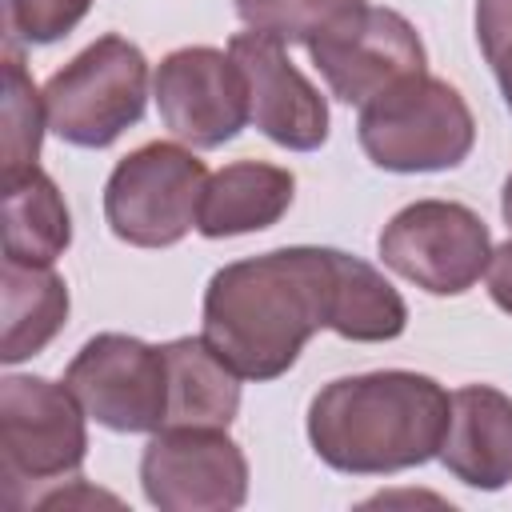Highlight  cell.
Instances as JSON below:
<instances>
[{"label":"cell","mask_w":512,"mask_h":512,"mask_svg":"<svg viewBox=\"0 0 512 512\" xmlns=\"http://www.w3.org/2000/svg\"><path fill=\"white\" fill-rule=\"evenodd\" d=\"M336 248L292 244L232 260L204 288V340L244 376H284L304 344L328 328Z\"/></svg>","instance_id":"obj_1"},{"label":"cell","mask_w":512,"mask_h":512,"mask_svg":"<svg viewBox=\"0 0 512 512\" xmlns=\"http://www.w3.org/2000/svg\"><path fill=\"white\" fill-rule=\"evenodd\" d=\"M452 396L440 380L380 368L328 380L308 404L312 452L348 476H392L440 456Z\"/></svg>","instance_id":"obj_2"},{"label":"cell","mask_w":512,"mask_h":512,"mask_svg":"<svg viewBox=\"0 0 512 512\" xmlns=\"http://www.w3.org/2000/svg\"><path fill=\"white\" fill-rule=\"evenodd\" d=\"M356 136L364 156L384 172H448L476 144L468 100L440 76H408L360 108Z\"/></svg>","instance_id":"obj_3"},{"label":"cell","mask_w":512,"mask_h":512,"mask_svg":"<svg viewBox=\"0 0 512 512\" xmlns=\"http://www.w3.org/2000/svg\"><path fill=\"white\" fill-rule=\"evenodd\" d=\"M148 104V60L144 52L108 32L56 68L44 84L48 132L72 148H108L132 124H140Z\"/></svg>","instance_id":"obj_4"},{"label":"cell","mask_w":512,"mask_h":512,"mask_svg":"<svg viewBox=\"0 0 512 512\" xmlns=\"http://www.w3.org/2000/svg\"><path fill=\"white\" fill-rule=\"evenodd\" d=\"M208 168L188 148L152 140L128 152L104 184V220L132 248H172L200 220Z\"/></svg>","instance_id":"obj_5"},{"label":"cell","mask_w":512,"mask_h":512,"mask_svg":"<svg viewBox=\"0 0 512 512\" xmlns=\"http://www.w3.org/2000/svg\"><path fill=\"white\" fill-rule=\"evenodd\" d=\"M84 408L72 388L48 376L0 380V456L8 500L20 484H48L76 476L88 456Z\"/></svg>","instance_id":"obj_6"},{"label":"cell","mask_w":512,"mask_h":512,"mask_svg":"<svg viewBox=\"0 0 512 512\" xmlns=\"http://www.w3.org/2000/svg\"><path fill=\"white\" fill-rule=\"evenodd\" d=\"M376 248L384 268L412 280L428 296H460L488 272L492 232L468 204L416 200L384 224Z\"/></svg>","instance_id":"obj_7"},{"label":"cell","mask_w":512,"mask_h":512,"mask_svg":"<svg viewBox=\"0 0 512 512\" xmlns=\"http://www.w3.org/2000/svg\"><path fill=\"white\" fill-rule=\"evenodd\" d=\"M64 384L88 412V420L108 432H160L168 416V360L164 344H144L140 336L100 332L72 364Z\"/></svg>","instance_id":"obj_8"},{"label":"cell","mask_w":512,"mask_h":512,"mask_svg":"<svg viewBox=\"0 0 512 512\" xmlns=\"http://www.w3.org/2000/svg\"><path fill=\"white\" fill-rule=\"evenodd\" d=\"M140 488L160 512H232L248 500V460L228 428H160L140 456Z\"/></svg>","instance_id":"obj_9"},{"label":"cell","mask_w":512,"mask_h":512,"mask_svg":"<svg viewBox=\"0 0 512 512\" xmlns=\"http://www.w3.org/2000/svg\"><path fill=\"white\" fill-rule=\"evenodd\" d=\"M152 96L164 128L192 148H220L240 136L248 120V84L232 52L188 44L160 60Z\"/></svg>","instance_id":"obj_10"},{"label":"cell","mask_w":512,"mask_h":512,"mask_svg":"<svg viewBox=\"0 0 512 512\" xmlns=\"http://www.w3.org/2000/svg\"><path fill=\"white\" fill-rule=\"evenodd\" d=\"M308 56L324 76L328 92L360 108L372 96L428 68L424 40L408 24V16H400L396 8H372V4H364L348 24H340L324 40L308 44Z\"/></svg>","instance_id":"obj_11"},{"label":"cell","mask_w":512,"mask_h":512,"mask_svg":"<svg viewBox=\"0 0 512 512\" xmlns=\"http://www.w3.org/2000/svg\"><path fill=\"white\" fill-rule=\"evenodd\" d=\"M228 52L248 84V120L288 152H316L328 140V104L288 60L284 44L260 32H236Z\"/></svg>","instance_id":"obj_12"},{"label":"cell","mask_w":512,"mask_h":512,"mask_svg":"<svg viewBox=\"0 0 512 512\" xmlns=\"http://www.w3.org/2000/svg\"><path fill=\"white\" fill-rule=\"evenodd\" d=\"M440 464L468 488L500 492L512 484V396L492 384H464L452 392Z\"/></svg>","instance_id":"obj_13"},{"label":"cell","mask_w":512,"mask_h":512,"mask_svg":"<svg viewBox=\"0 0 512 512\" xmlns=\"http://www.w3.org/2000/svg\"><path fill=\"white\" fill-rule=\"evenodd\" d=\"M296 196V176L280 164L264 160H236L208 176L196 232L208 240L244 236L272 228Z\"/></svg>","instance_id":"obj_14"},{"label":"cell","mask_w":512,"mask_h":512,"mask_svg":"<svg viewBox=\"0 0 512 512\" xmlns=\"http://www.w3.org/2000/svg\"><path fill=\"white\" fill-rule=\"evenodd\" d=\"M164 360H168L164 428H228L236 420L244 376L204 336L168 340Z\"/></svg>","instance_id":"obj_15"},{"label":"cell","mask_w":512,"mask_h":512,"mask_svg":"<svg viewBox=\"0 0 512 512\" xmlns=\"http://www.w3.org/2000/svg\"><path fill=\"white\" fill-rule=\"evenodd\" d=\"M0 360L20 364L44 352L68 320V284L52 264H0Z\"/></svg>","instance_id":"obj_16"},{"label":"cell","mask_w":512,"mask_h":512,"mask_svg":"<svg viewBox=\"0 0 512 512\" xmlns=\"http://www.w3.org/2000/svg\"><path fill=\"white\" fill-rule=\"evenodd\" d=\"M72 244V216L56 180L40 168L4 176V256L52 264Z\"/></svg>","instance_id":"obj_17"},{"label":"cell","mask_w":512,"mask_h":512,"mask_svg":"<svg viewBox=\"0 0 512 512\" xmlns=\"http://www.w3.org/2000/svg\"><path fill=\"white\" fill-rule=\"evenodd\" d=\"M328 328L356 344L396 340L408 328V304L368 260L336 248V288H332Z\"/></svg>","instance_id":"obj_18"},{"label":"cell","mask_w":512,"mask_h":512,"mask_svg":"<svg viewBox=\"0 0 512 512\" xmlns=\"http://www.w3.org/2000/svg\"><path fill=\"white\" fill-rule=\"evenodd\" d=\"M0 168L4 176H20L36 168L40 140L48 128L44 92H36L32 76L24 72V60L16 52V40L4 48V108H0Z\"/></svg>","instance_id":"obj_19"},{"label":"cell","mask_w":512,"mask_h":512,"mask_svg":"<svg viewBox=\"0 0 512 512\" xmlns=\"http://www.w3.org/2000/svg\"><path fill=\"white\" fill-rule=\"evenodd\" d=\"M248 32L272 36L280 44H316L340 24H348L364 0H232Z\"/></svg>","instance_id":"obj_20"},{"label":"cell","mask_w":512,"mask_h":512,"mask_svg":"<svg viewBox=\"0 0 512 512\" xmlns=\"http://www.w3.org/2000/svg\"><path fill=\"white\" fill-rule=\"evenodd\" d=\"M92 0H4V32L24 44H56L84 16Z\"/></svg>","instance_id":"obj_21"},{"label":"cell","mask_w":512,"mask_h":512,"mask_svg":"<svg viewBox=\"0 0 512 512\" xmlns=\"http://www.w3.org/2000/svg\"><path fill=\"white\" fill-rule=\"evenodd\" d=\"M476 40L488 64L512 44V0H476Z\"/></svg>","instance_id":"obj_22"},{"label":"cell","mask_w":512,"mask_h":512,"mask_svg":"<svg viewBox=\"0 0 512 512\" xmlns=\"http://www.w3.org/2000/svg\"><path fill=\"white\" fill-rule=\"evenodd\" d=\"M484 280H488L492 304L512 316V240H504L500 248H492V260H488Z\"/></svg>","instance_id":"obj_23"},{"label":"cell","mask_w":512,"mask_h":512,"mask_svg":"<svg viewBox=\"0 0 512 512\" xmlns=\"http://www.w3.org/2000/svg\"><path fill=\"white\" fill-rule=\"evenodd\" d=\"M492 72H496V84H500V96H504V104H508V112H512V44L492 60Z\"/></svg>","instance_id":"obj_24"},{"label":"cell","mask_w":512,"mask_h":512,"mask_svg":"<svg viewBox=\"0 0 512 512\" xmlns=\"http://www.w3.org/2000/svg\"><path fill=\"white\" fill-rule=\"evenodd\" d=\"M500 216H504V224L512 228V172H508V180H504V188H500Z\"/></svg>","instance_id":"obj_25"}]
</instances>
